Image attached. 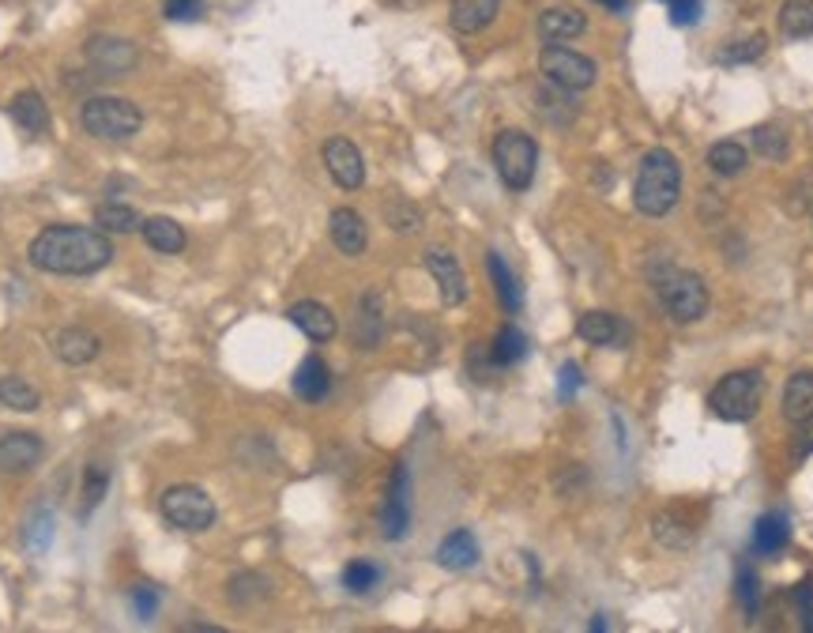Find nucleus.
Wrapping results in <instances>:
<instances>
[{"instance_id":"obj_1","label":"nucleus","mask_w":813,"mask_h":633,"mask_svg":"<svg viewBox=\"0 0 813 633\" xmlns=\"http://www.w3.org/2000/svg\"><path fill=\"white\" fill-rule=\"evenodd\" d=\"M27 256L49 276H95L113 261V241L95 227H46L31 241Z\"/></svg>"},{"instance_id":"obj_2","label":"nucleus","mask_w":813,"mask_h":633,"mask_svg":"<svg viewBox=\"0 0 813 633\" xmlns=\"http://www.w3.org/2000/svg\"><path fill=\"white\" fill-rule=\"evenodd\" d=\"M678 196H682V166H678V158L667 147L644 152L633 181L636 212L648 215V219H663L667 212H674Z\"/></svg>"},{"instance_id":"obj_3","label":"nucleus","mask_w":813,"mask_h":633,"mask_svg":"<svg viewBox=\"0 0 813 633\" xmlns=\"http://www.w3.org/2000/svg\"><path fill=\"white\" fill-rule=\"evenodd\" d=\"M80 124H83V132L95 140H129L140 132L144 114H140V106L129 103V98L98 95L80 106Z\"/></svg>"},{"instance_id":"obj_4","label":"nucleus","mask_w":813,"mask_h":633,"mask_svg":"<svg viewBox=\"0 0 813 633\" xmlns=\"http://www.w3.org/2000/svg\"><path fill=\"white\" fill-rule=\"evenodd\" d=\"M761 393H765V378L757 370L727 373L716 389L708 393V407L716 419L724 422H750L761 411Z\"/></svg>"},{"instance_id":"obj_5","label":"nucleus","mask_w":813,"mask_h":633,"mask_svg":"<svg viewBox=\"0 0 813 633\" xmlns=\"http://www.w3.org/2000/svg\"><path fill=\"white\" fill-rule=\"evenodd\" d=\"M158 513L170 528L178 532H207L215 524V502L207 490L192 487V482H178V487H166L158 498Z\"/></svg>"},{"instance_id":"obj_6","label":"nucleus","mask_w":813,"mask_h":633,"mask_svg":"<svg viewBox=\"0 0 813 633\" xmlns=\"http://www.w3.org/2000/svg\"><path fill=\"white\" fill-rule=\"evenodd\" d=\"M493 166H498L501 181H505L513 193H524L535 181V166H539V144H535L527 132L505 129L493 140Z\"/></svg>"},{"instance_id":"obj_7","label":"nucleus","mask_w":813,"mask_h":633,"mask_svg":"<svg viewBox=\"0 0 813 633\" xmlns=\"http://www.w3.org/2000/svg\"><path fill=\"white\" fill-rule=\"evenodd\" d=\"M659 302L670 313V321L678 324H693L708 313V287L697 272H682L670 268L663 279H659Z\"/></svg>"},{"instance_id":"obj_8","label":"nucleus","mask_w":813,"mask_h":633,"mask_svg":"<svg viewBox=\"0 0 813 633\" xmlns=\"http://www.w3.org/2000/svg\"><path fill=\"white\" fill-rule=\"evenodd\" d=\"M539 72L550 83H558L561 91H588L595 83V76H599V69H595L591 57L576 53V49H569V46H558V41L542 46Z\"/></svg>"},{"instance_id":"obj_9","label":"nucleus","mask_w":813,"mask_h":633,"mask_svg":"<svg viewBox=\"0 0 813 633\" xmlns=\"http://www.w3.org/2000/svg\"><path fill=\"white\" fill-rule=\"evenodd\" d=\"M407 528H410V471H407V464H396L388 498H384V510H381V532H384V539H404Z\"/></svg>"},{"instance_id":"obj_10","label":"nucleus","mask_w":813,"mask_h":633,"mask_svg":"<svg viewBox=\"0 0 813 633\" xmlns=\"http://www.w3.org/2000/svg\"><path fill=\"white\" fill-rule=\"evenodd\" d=\"M324 166H328L332 181L339 189H362L366 181V158L358 152L355 144H350L347 136H332L328 144H324Z\"/></svg>"},{"instance_id":"obj_11","label":"nucleus","mask_w":813,"mask_h":633,"mask_svg":"<svg viewBox=\"0 0 813 633\" xmlns=\"http://www.w3.org/2000/svg\"><path fill=\"white\" fill-rule=\"evenodd\" d=\"M426 268H430L433 283L441 290L444 306H464L467 302V276L459 268V261L449 249H426Z\"/></svg>"},{"instance_id":"obj_12","label":"nucleus","mask_w":813,"mask_h":633,"mask_svg":"<svg viewBox=\"0 0 813 633\" xmlns=\"http://www.w3.org/2000/svg\"><path fill=\"white\" fill-rule=\"evenodd\" d=\"M41 453H46V449H41L38 434H27V430H8V434L0 438V471H4V475L31 471L41 461Z\"/></svg>"},{"instance_id":"obj_13","label":"nucleus","mask_w":813,"mask_h":633,"mask_svg":"<svg viewBox=\"0 0 813 633\" xmlns=\"http://www.w3.org/2000/svg\"><path fill=\"white\" fill-rule=\"evenodd\" d=\"M87 57L103 76H124L136 69V46L124 38H91Z\"/></svg>"},{"instance_id":"obj_14","label":"nucleus","mask_w":813,"mask_h":633,"mask_svg":"<svg viewBox=\"0 0 813 633\" xmlns=\"http://www.w3.org/2000/svg\"><path fill=\"white\" fill-rule=\"evenodd\" d=\"M576 336H581L584 344H595V347H622V344H629V324L614 313L591 310L576 321Z\"/></svg>"},{"instance_id":"obj_15","label":"nucleus","mask_w":813,"mask_h":633,"mask_svg":"<svg viewBox=\"0 0 813 633\" xmlns=\"http://www.w3.org/2000/svg\"><path fill=\"white\" fill-rule=\"evenodd\" d=\"M332 241L339 253L347 256H362L366 246H370V235H366V219L355 212V207H335L332 219H328Z\"/></svg>"},{"instance_id":"obj_16","label":"nucleus","mask_w":813,"mask_h":633,"mask_svg":"<svg viewBox=\"0 0 813 633\" xmlns=\"http://www.w3.org/2000/svg\"><path fill=\"white\" fill-rule=\"evenodd\" d=\"M287 316L295 321V329H301L309 339H313V344H328V339H335V332H339V324H335V313L324 302H313V298H306V302L290 306Z\"/></svg>"},{"instance_id":"obj_17","label":"nucleus","mask_w":813,"mask_h":633,"mask_svg":"<svg viewBox=\"0 0 813 633\" xmlns=\"http://www.w3.org/2000/svg\"><path fill=\"white\" fill-rule=\"evenodd\" d=\"M501 12V0H452L449 23L456 35H479Z\"/></svg>"},{"instance_id":"obj_18","label":"nucleus","mask_w":813,"mask_h":633,"mask_svg":"<svg viewBox=\"0 0 813 633\" xmlns=\"http://www.w3.org/2000/svg\"><path fill=\"white\" fill-rule=\"evenodd\" d=\"M53 351L61 362H69V366H87V362H95L98 351H103V339H98L91 329H61L53 336Z\"/></svg>"},{"instance_id":"obj_19","label":"nucleus","mask_w":813,"mask_h":633,"mask_svg":"<svg viewBox=\"0 0 813 633\" xmlns=\"http://www.w3.org/2000/svg\"><path fill=\"white\" fill-rule=\"evenodd\" d=\"M384 336V302L376 290H366L362 298H358V316H355V339L358 347H366V351H373L376 344H381Z\"/></svg>"},{"instance_id":"obj_20","label":"nucleus","mask_w":813,"mask_h":633,"mask_svg":"<svg viewBox=\"0 0 813 633\" xmlns=\"http://www.w3.org/2000/svg\"><path fill=\"white\" fill-rule=\"evenodd\" d=\"M290 385H295L298 399H306V404H321L332 389V373H328V366H324V358L309 355L306 362L295 370V381H290Z\"/></svg>"},{"instance_id":"obj_21","label":"nucleus","mask_w":813,"mask_h":633,"mask_svg":"<svg viewBox=\"0 0 813 633\" xmlns=\"http://www.w3.org/2000/svg\"><path fill=\"white\" fill-rule=\"evenodd\" d=\"M479 554H482L479 539H475V532H467V528L449 532L438 547V562L444 565V570H471V565L479 562Z\"/></svg>"},{"instance_id":"obj_22","label":"nucleus","mask_w":813,"mask_h":633,"mask_svg":"<svg viewBox=\"0 0 813 633\" xmlns=\"http://www.w3.org/2000/svg\"><path fill=\"white\" fill-rule=\"evenodd\" d=\"M791 544V521L784 513H765L753 524V554L773 558Z\"/></svg>"},{"instance_id":"obj_23","label":"nucleus","mask_w":813,"mask_h":633,"mask_svg":"<svg viewBox=\"0 0 813 633\" xmlns=\"http://www.w3.org/2000/svg\"><path fill=\"white\" fill-rule=\"evenodd\" d=\"M584 31H588V20H584V12H576V8H547V12L539 15L542 41H569V38L584 35Z\"/></svg>"},{"instance_id":"obj_24","label":"nucleus","mask_w":813,"mask_h":633,"mask_svg":"<svg viewBox=\"0 0 813 633\" xmlns=\"http://www.w3.org/2000/svg\"><path fill=\"white\" fill-rule=\"evenodd\" d=\"M140 235H144V241L155 253H166V256H174V253H181L186 249V227L181 223H174V219H166V215H155V219H144V227H140Z\"/></svg>"},{"instance_id":"obj_25","label":"nucleus","mask_w":813,"mask_h":633,"mask_svg":"<svg viewBox=\"0 0 813 633\" xmlns=\"http://www.w3.org/2000/svg\"><path fill=\"white\" fill-rule=\"evenodd\" d=\"M813 415V370H799L784 389V419L802 422Z\"/></svg>"},{"instance_id":"obj_26","label":"nucleus","mask_w":813,"mask_h":633,"mask_svg":"<svg viewBox=\"0 0 813 633\" xmlns=\"http://www.w3.org/2000/svg\"><path fill=\"white\" fill-rule=\"evenodd\" d=\"M486 268H490V279H493V287H498L501 306H505L509 313L524 310V290H519V279L509 272V264L501 261V253H486Z\"/></svg>"},{"instance_id":"obj_27","label":"nucleus","mask_w":813,"mask_h":633,"mask_svg":"<svg viewBox=\"0 0 813 633\" xmlns=\"http://www.w3.org/2000/svg\"><path fill=\"white\" fill-rule=\"evenodd\" d=\"M12 118L23 124L27 132H46L49 129V110H46V98L38 95V91H20V95L12 98Z\"/></svg>"},{"instance_id":"obj_28","label":"nucleus","mask_w":813,"mask_h":633,"mask_svg":"<svg viewBox=\"0 0 813 633\" xmlns=\"http://www.w3.org/2000/svg\"><path fill=\"white\" fill-rule=\"evenodd\" d=\"M95 227L106 230V235H136V230L144 227V219H140V212L129 204H103L95 212Z\"/></svg>"},{"instance_id":"obj_29","label":"nucleus","mask_w":813,"mask_h":633,"mask_svg":"<svg viewBox=\"0 0 813 633\" xmlns=\"http://www.w3.org/2000/svg\"><path fill=\"white\" fill-rule=\"evenodd\" d=\"M524 358H527V336L516 324H505L490 347V362L501 370V366H516V362H524Z\"/></svg>"},{"instance_id":"obj_30","label":"nucleus","mask_w":813,"mask_h":633,"mask_svg":"<svg viewBox=\"0 0 813 633\" xmlns=\"http://www.w3.org/2000/svg\"><path fill=\"white\" fill-rule=\"evenodd\" d=\"M745 163H750V155H745V147L734 144V140H719V144L708 147V166L719 178H739L745 170Z\"/></svg>"},{"instance_id":"obj_31","label":"nucleus","mask_w":813,"mask_h":633,"mask_svg":"<svg viewBox=\"0 0 813 633\" xmlns=\"http://www.w3.org/2000/svg\"><path fill=\"white\" fill-rule=\"evenodd\" d=\"M734 596L742 604V614L750 622H757L761 614V577L750 562H739V573H734Z\"/></svg>"},{"instance_id":"obj_32","label":"nucleus","mask_w":813,"mask_h":633,"mask_svg":"<svg viewBox=\"0 0 813 633\" xmlns=\"http://www.w3.org/2000/svg\"><path fill=\"white\" fill-rule=\"evenodd\" d=\"M779 31L787 38H810L813 35V0H787L779 8Z\"/></svg>"},{"instance_id":"obj_33","label":"nucleus","mask_w":813,"mask_h":633,"mask_svg":"<svg viewBox=\"0 0 813 633\" xmlns=\"http://www.w3.org/2000/svg\"><path fill=\"white\" fill-rule=\"evenodd\" d=\"M651 532H656V539L663 547H685L693 539V524L685 521L678 510H667V513H656V521H651Z\"/></svg>"},{"instance_id":"obj_34","label":"nucleus","mask_w":813,"mask_h":633,"mask_svg":"<svg viewBox=\"0 0 813 633\" xmlns=\"http://www.w3.org/2000/svg\"><path fill=\"white\" fill-rule=\"evenodd\" d=\"M0 404L12 407V411H38L41 396L23 378H0Z\"/></svg>"},{"instance_id":"obj_35","label":"nucleus","mask_w":813,"mask_h":633,"mask_svg":"<svg viewBox=\"0 0 813 633\" xmlns=\"http://www.w3.org/2000/svg\"><path fill=\"white\" fill-rule=\"evenodd\" d=\"M381 577H384L381 565L366 562V558H355V562H347V570H343V588L355 596H366L381 585Z\"/></svg>"},{"instance_id":"obj_36","label":"nucleus","mask_w":813,"mask_h":633,"mask_svg":"<svg viewBox=\"0 0 813 633\" xmlns=\"http://www.w3.org/2000/svg\"><path fill=\"white\" fill-rule=\"evenodd\" d=\"M106 490H110V468H103V464H87L83 468V516H91L103 505Z\"/></svg>"},{"instance_id":"obj_37","label":"nucleus","mask_w":813,"mask_h":633,"mask_svg":"<svg viewBox=\"0 0 813 633\" xmlns=\"http://www.w3.org/2000/svg\"><path fill=\"white\" fill-rule=\"evenodd\" d=\"M49 544H53V513H49V510H35V513H31V521L23 524V547H27V551H35V554H41Z\"/></svg>"},{"instance_id":"obj_38","label":"nucleus","mask_w":813,"mask_h":633,"mask_svg":"<svg viewBox=\"0 0 813 633\" xmlns=\"http://www.w3.org/2000/svg\"><path fill=\"white\" fill-rule=\"evenodd\" d=\"M765 49H768L765 35H750L742 41H731L727 49H719V64H753L765 57Z\"/></svg>"},{"instance_id":"obj_39","label":"nucleus","mask_w":813,"mask_h":633,"mask_svg":"<svg viewBox=\"0 0 813 633\" xmlns=\"http://www.w3.org/2000/svg\"><path fill=\"white\" fill-rule=\"evenodd\" d=\"M787 132L776 129V124H761V129H753V152H757L761 158H773V163H779V158H787Z\"/></svg>"},{"instance_id":"obj_40","label":"nucleus","mask_w":813,"mask_h":633,"mask_svg":"<svg viewBox=\"0 0 813 633\" xmlns=\"http://www.w3.org/2000/svg\"><path fill=\"white\" fill-rule=\"evenodd\" d=\"M384 219H388L392 230H399V235H410V230H418L422 215H418V207L407 204V200H392V204L384 207Z\"/></svg>"},{"instance_id":"obj_41","label":"nucleus","mask_w":813,"mask_h":633,"mask_svg":"<svg viewBox=\"0 0 813 633\" xmlns=\"http://www.w3.org/2000/svg\"><path fill=\"white\" fill-rule=\"evenodd\" d=\"M129 604H132V614H136L140 622H151L158 614L163 593H158L155 585H136V588H132V596H129Z\"/></svg>"},{"instance_id":"obj_42","label":"nucleus","mask_w":813,"mask_h":633,"mask_svg":"<svg viewBox=\"0 0 813 633\" xmlns=\"http://www.w3.org/2000/svg\"><path fill=\"white\" fill-rule=\"evenodd\" d=\"M267 593V581H260L256 573H238V577L230 581V599L234 604H249V599L264 596Z\"/></svg>"},{"instance_id":"obj_43","label":"nucleus","mask_w":813,"mask_h":633,"mask_svg":"<svg viewBox=\"0 0 813 633\" xmlns=\"http://www.w3.org/2000/svg\"><path fill=\"white\" fill-rule=\"evenodd\" d=\"M166 20H170V23L204 20V0H166Z\"/></svg>"},{"instance_id":"obj_44","label":"nucleus","mask_w":813,"mask_h":633,"mask_svg":"<svg viewBox=\"0 0 813 633\" xmlns=\"http://www.w3.org/2000/svg\"><path fill=\"white\" fill-rule=\"evenodd\" d=\"M667 12L674 27H690L701 20V0H667Z\"/></svg>"},{"instance_id":"obj_45","label":"nucleus","mask_w":813,"mask_h":633,"mask_svg":"<svg viewBox=\"0 0 813 633\" xmlns=\"http://www.w3.org/2000/svg\"><path fill=\"white\" fill-rule=\"evenodd\" d=\"M791 596H794V607H799L802 630H810V633H813V581H810V577H806V581H799Z\"/></svg>"},{"instance_id":"obj_46","label":"nucleus","mask_w":813,"mask_h":633,"mask_svg":"<svg viewBox=\"0 0 813 633\" xmlns=\"http://www.w3.org/2000/svg\"><path fill=\"white\" fill-rule=\"evenodd\" d=\"M581 385H584V370H581V366H576V362L561 366V373H558V396L561 399H573Z\"/></svg>"},{"instance_id":"obj_47","label":"nucleus","mask_w":813,"mask_h":633,"mask_svg":"<svg viewBox=\"0 0 813 633\" xmlns=\"http://www.w3.org/2000/svg\"><path fill=\"white\" fill-rule=\"evenodd\" d=\"M794 441H791V453L799 456V461H806V456L813 453V415L810 419H802V422H794Z\"/></svg>"},{"instance_id":"obj_48","label":"nucleus","mask_w":813,"mask_h":633,"mask_svg":"<svg viewBox=\"0 0 813 633\" xmlns=\"http://www.w3.org/2000/svg\"><path fill=\"white\" fill-rule=\"evenodd\" d=\"M599 4L607 8V12H625V8H629V0H599Z\"/></svg>"},{"instance_id":"obj_49","label":"nucleus","mask_w":813,"mask_h":633,"mask_svg":"<svg viewBox=\"0 0 813 633\" xmlns=\"http://www.w3.org/2000/svg\"><path fill=\"white\" fill-rule=\"evenodd\" d=\"M607 626H610V622L602 619V614H595V619H591V630H595V633H599V630H607Z\"/></svg>"}]
</instances>
